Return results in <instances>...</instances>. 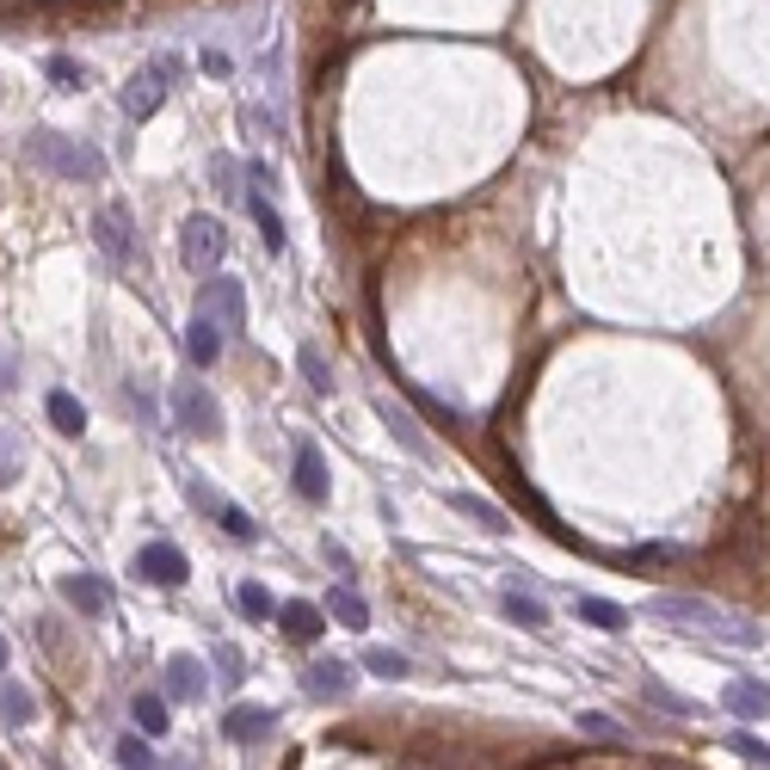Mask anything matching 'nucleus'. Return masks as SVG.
Masks as SVG:
<instances>
[{"label": "nucleus", "mask_w": 770, "mask_h": 770, "mask_svg": "<svg viewBox=\"0 0 770 770\" xmlns=\"http://www.w3.org/2000/svg\"><path fill=\"white\" fill-rule=\"evenodd\" d=\"M451 505H456V512H463V519H475L481 531H493V536H500V531H512V519H505L500 505L475 500V493H451Z\"/></svg>", "instance_id": "4be33fe9"}, {"label": "nucleus", "mask_w": 770, "mask_h": 770, "mask_svg": "<svg viewBox=\"0 0 770 770\" xmlns=\"http://www.w3.org/2000/svg\"><path fill=\"white\" fill-rule=\"evenodd\" d=\"M573 611H580L592 629H604V635L629 629V611H623V604H611V598H573Z\"/></svg>", "instance_id": "aec40b11"}, {"label": "nucleus", "mask_w": 770, "mask_h": 770, "mask_svg": "<svg viewBox=\"0 0 770 770\" xmlns=\"http://www.w3.org/2000/svg\"><path fill=\"white\" fill-rule=\"evenodd\" d=\"M62 598L75 604L80 616H106V604H111V592H106V580H99V573H68Z\"/></svg>", "instance_id": "4468645a"}, {"label": "nucleus", "mask_w": 770, "mask_h": 770, "mask_svg": "<svg viewBox=\"0 0 770 770\" xmlns=\"http://www.w3.org/2000/svg\"><path fill=\"white\" fill-rule=\"evenodd\" d=\"M204 315L228 320V333L247 327V290H240V278H210L204 284Z\"/></svg>", "instance_id": "6e6552de"}, {"label": "nucleus", "mask_w": 770, "mask_h": 770, "mask_svg": "<svg viewBox=\"0 0 770 770\" xmlns=\"http://www.w3.org/2000/svg\"><path fill=\"white\" fill-rule=\"evenodd\" d=\"M376 413H383V425H388V432H395V444H401V451H407V456H432V444H425V432H419V425H413V413L401 407V401H376Z\"/></svg>", "instance_id": "2eb2a0df"}, {"label": "nucleus", "mask_w": 770, "mask_h": 770, "mask_svg": "<svg viewBox=\"0 0 770 770\" xmlns=\"http://www.w3.org/2000/svg\"><path fill=\"white\" fill-rule=\"evenodd\" d=\"M500 611L512 616V623H519V629H531V635H543V629H549V611H543V598L519 592V585H505V598H500Z\"/></svg>", "instance_id": "a211bd4d"}, {"label": "nucleus", "mask_w": 770, "mask_h": 770, "mask_svg": "<svg viewBox=\"0 0 770 770\" xmlns=\"http://www.w3.org/2000/svg\"><path fill=\"white\" fill-rule=\"evenodd\" d=\"M253 223H259V240H266V253H284V247H290V235H284V223H278V210H272V204L266 198H259V191H253Z\"/></svg>", "instance_id": "5701e85b"}, {"label": "nucleus", "mask_w": 770, "mask_h": 770, "mask_svg": "<svg viewBox=\"0 0 770 770\" xmlns=\"http://www.w3.org/2000/svg\"><path fill=\"white\" fill-rule=\"evenodd\" d=\"M235 604H240L247 616H278V604H272V592H266L259 580H247V585H240V592H235Z\"/></svg>", "instance_id": "c756f323"}, {"label": "nucleus", "mask_w": 770, "mask_h": 770, "mask_svg": "<svg viewBox=\"0 0 770 770\" xmlns=\"http://www.w3.org/2000/svg\"><path fill=\"white\" fill-rule=\"evenodd\" d=\"M210 174H216V191H228V198H235V167H228V160H216V167H210Z\"/></svg>", "instance_id": "f704fd0d"}, {"label": "nucleus", "mask_w": 770, "mask_h": 770, "mask_svg": "<svg viewBox=\"0 0 770 770\" xmlns=\"http://www.w3.org/2000/svg\"><path fill=\"white\" fill-rule=\"evenodd\" d=\"M648 697H653V703H660V709H672V715H697V709L684 703V697H678V691H665V684H648Z\"/></svg>", "instance_id": "72a5a7b5"}, {"label": "nucleus", "mask_w": 770, "mask_h": 770, "mask_svg": "<svg viewBox=\"0 0 770 770\" xmlns=\"http://www.w3.org/2000/svg\"><path fill=\"white\" fill-rule=\"evenodd\" d=\"M216 524H223V531L235 536V543H253V536H259V524H253L247 512H240V505H228V500L216 505Z\"/></svg>", "instance_id": "cd10ccee"}, {"label": "nucleus", "mask_w": 770, "mask_h": 770, "mask_svg": "<svg viewBox=\"0 0 770 770\" xmlns=\"http://www.w3.org/2000/svg\"><path fill=\"white\" fill-rule=\"evenodd\" d=\"M303 691L320 697V703H339V697H352V665L346 660H315L303 672Z\"/></svg>", "instance_id": "9b49d317"}, {"label": "nucleus", "mask_w": 770, "mask_h": 770, "mask_svg": "<svg viewBox=\"0 0 770 770\" xmlns=\"http://www.w3.org/2000/svg\"><path fill=\"white\" fill-rule=\"evenodd\" d=\"M43 413H50V425L62 432V438H80L87 432V407H80L68 388H50V401H43Z\"/></svg>", "instance_id": "6ab92c4d"}, {"label": "nucleus", "mask_w": 770, "mask_h": 770, "mask_svg": "<svg viewBox=\"0 0 770 770\" xmlns=\"http://www.w3.org/2000/svg\"><path fill=\"white\" fill-rule=\"evenodd\" d=\"M327 611L339 616V629H371V604H364L352 585H333V592H327Z\"/></svg>", "instance_id": "412c9836"}, {"label": "nucleus", "mask_w": 770, "mask_h": 770, "mask_svg": "<svg viewBox=\"0 0 770 770\" xmlns=\"http://www.w3.org/2000/svg\"><path fill=\"white\" fill-rule=\"evenodd\" d=\"M26 155H31V167H43L50 179H99V174H106L99 148L68 142L62 130H31L26 136Z\"/></svg>", "instance_id": "f03ea898"}, {"label": "nucleus", "mask_w": 770, "mask_h": 770, "mask_svg": "<svg viewBox=\"0 0 770 770\" xmlns=\"http://www.w3.org/2000/svg\"><path fill=\"white\" fill-rule=\"evenodd\" d=\"M364 672H376V678L395 684V678H407L413 665H407V653H395V648H364Z\"/></svg>", "instance_id": "393cba45"}, {"label": "nucleus", "mask_w": 770, "mask_h": 770, "mask_svg": "<svg viewBox=\"0 0 770 770\" xmlns=\"http://www.w3.org/2000/svg\"><path fill=\"white\" fill-rule=\"evenodd\" d=\"M136 573H142L148 585H186V555H179L174 543H142Z\"/></svg>", "instance_id": "1a4fd4ad"}, {"label": "nucleus", "mask_w": 770, "mask_h": 770, "mask_svg": "<svg viewBox=\"0 0 770 770\" xmlns=\"http://www.w3.org/2000/svg\"><path fill=\"white\" fill-rule=\"evenodd\" d=\"M186 358L198 364V371H210V364L223 358V327H216L210 315H198V320L186 327Z\"/></svg>", "instance_id": "dca6fc26"}, {"label": "nucleus", "mask_w": 770, "mask_h": 770, "mask_svg": "<svg viewBox=\"0 0 770 770\" xmlns=\"http://www.w3.org/2000/svg\"><path fill=\"white\" fill-rule=\"evenodd\" d=\"M223 253H228V228L216 223V216H186L179 223V259H186L191 272H210V266H223Z\"/></svg>", "instance_id": "20e7f679"}, {"label": "nucleus", "mask_w": 770, "mask_h": 770, "mask_svg": "<svg viewBox=\"0 0 770 770\" xmlns=\"http://www.w3.org/2000/svg\"><path fill=\"white\" fill-rule=\"evenodd\" d=\"M174 75H179V56H155L142 75L124 80V118L130 124H148L160 111V99L174 93Z\"/></svg>", "instance_id": "7ed1b4c3"}, {"label": "nucleus", "mask_w": 770, "mask_h": 770, "mask_svg": "<svg viewBox=\"0 0 770 770\" xmlns=\"http://www.w3.org/2000/svg\"><path fill=\"white\" fill-rule=\"evenodd\" d=\"M93 240L118 259V266H130V259H142V235H136V216L130 204H106V210L93 216Z\"/></svg>", "instance_id": "423d86ee"}, {"label": "nucleus", "mask_w": 770, "mask_h": 770, "mask_svg": "<svg viewBox=\"0 0 770 770\" xmlns=\"http://www.w3.org/2000/svg\"><path fill=\"white\" fill-rule=\"evenodd\" d=\"M7 388H13V376H7V364H0V395H7Z\"/></svg>", "instance_id": "e433bc0d"}, {"label": "nucleus", "mask_w": 770, "mask_h": 770, "mask_svg": "<svg viewBox=\"0 0 770 770\" xmlns=\"http://www.w3.org/2000/svg\"><path fill=\"white\" fill-rule=\"evenodd\" d=\"M278 629L290 641H320V629H327V611L320 604H308V598H290V604H278Z\"/></svg>", "instance_id": "f8f14e48"}, {"label": "nucleus", "mask_w": 770, "mask_h": 770, "mask_svg": "<svg viewBox=\"0 0 770 770\" xmlns=\"http://www.w3.org/2000/svg\"><path fill=\"white\" fill-rule=\"evenodd\" d=\"M721 709H728L733 721H770V684H758V678H728V684H721Z\"/></svg>", "instance_id": "0eeeda50"}, {"label": "nucleus", "mask_w": 770, "mask_h": 770, "mask_svg": "<svg viewBox=\"0 0 770 770\" xmlns=\"http://www.w3.org/2000/svg\"><path fill=\"white\" fill-rule=\"evenodd\" d=\"M728 752H740V758H758V764H770V746H764V740H752V733H728Z\"/></svg>", "instance_id": "473e14b6"}, {"label": "nucleus", "mask_w": 770, "mask_h": 770, "mask_svg": "<svg viewBox=\"0 0 770 770\" xmlns=\"http://www.w3.org/2000/svg\"><path fill=\"white\" fill-rule=\"evenodd\" d=\"M160 684H167V697H174V703H198V697H204V665L191 660V653H174V660H167V672H160Z\"/></svg>", "instance_id": "ddd939ff"}, {"label": "nucleus", "mask_w": 770, "mask_h": 770, "mask_svg": "<svg viewBox=\"0 0 770 770\" xmlns=\"http://www.w3.org/2000/svg\"><path fill=\"white\" fill-rule=\"evenodd\" d=\"M303 376L315 395H333V371H327V358H320V346H303Z\"/></svg>", "instance_id": "7c9ffc66"}, {"label": "nucleus", "mask_w": 770, "mask_h": 770, "mask_svg": "<svg viewBox=\"0 0 770 770\" xmlns=\"http://www.w3.org/2000/svg\"><path fill=\"white\" fill-rule=\"evenodd\" d=\"M118 764L124 770H155V746H148L142 733H124V740H118Z\"/></svg>", "instance_id": "bb28decb"}, {"label": "nucleus", "mask_w": 770, "mask_h": 770, "mask_svg": "<svg viewBox=\"0 0 770 770\" xmlns=\"http://www.w3.org/2000/svg\"><path fill=\"white\" fill-rule=\"evenodd\" d=\"M174 419H179V432H191V438H216L223 407H216V395L198 383V376H179V388H174Z\"/></svg>", "instance_id": "39448f33"}, {"label": "nucleus", "mask_w": 770, "mask_h": 770, "mask_svg": "<svg viewBox=\"0 0 770 770\" xmlns=\"http://www.w3.org/2000/svg\"><path fill=\"white\" fill-rule=\"evenodd\" d=\"M50 80H56V87H68V93H75V87H87V68H80L75 56H50Z\"/></svg>", "instance_id": "2f4dec72"}, {"label": "nucleus", "mask_w": 770, "mask_h": 770, "mask_svg": "<svg viewBox=\"0 0 770 770\" xmlns=\"http://www.w3.org/2000/svg\"><path fill=\"white\" fill-rule=\"evenodd\" d=\"M648 616H660V623H678V629H709V635L740 641V648H758V641H764V629L733 623V616H721L715 604H703V598H684V592H660V598H648Z\"/></svg>", "instance_id": "f257e3e1"}, {"label": "nucleus", "mask_w": 770, "mask_h": 770, "mask_svg": "<svg viewBox=\"0 0 770 770\" xmlns=\"http://www.w3.org/2000/svg\"><path fill=\"white\" fill-rule=\"evenodd\" d=\"M296 493H303L308 505L327 500V463H320L315 444H296Z\"/></svg>", "instance_id": "f3484780"}, {"label": "nucleus", "mask_w": 770, "mask_h": 770, "mask_svg": "<svg viewBox=\"0 0 770 770\" xmlns=\"http://www.w3.org/2000/svg\"><path fill=\"white\" fill-rule=\"evenodd\" d=\"M0 721H7V728H26L31 721V691L26 684H0Z\"/></svg>", "instance_id": "a878e982"}, {"label": "nucleus", "mask_w": 770, "mask_h": 770, "mask_svg": "<svg viewBox=\"0 0 770 770\" xmlns=\"http://www.w3.org/2000/svg\"><path fill=\"white\" fill-rule=\"evenodd\" d=\"M573 721H580V733H592V740H616V746L629 740V733L616 728V721L604 715V709H580V715H573Z\"/></svg>", "instance_id": "c85d7f7f"}, {"label": "nucleus", "mask_w": 770, "mask_h": 770, "mask_svg": "<svg viewBox=\"0 0 770 770\" xmlns=\"http://www.w3.org/2000/svg\"><path fill=\"white\" fill-rule=\"evenodd\" d=\"M13 475H19V456L7 451V438H0V481H13Z\"/></svg>", "instance_id": "c9c22d12"}, {"label": "nucleus", "mask_w": 770, "mask_h": 770, "mask_svg": "<svg viewBox=\"0 0 770 770\" xmlns=\"http://www.w3.org/2000/svg\"><path fill=\"white\" fill-rule=\"evenodd\" d=\"M0 672H7V635H0Z\"/></svg>", "instance_id": "4c0bfd02"}, {"label": "nucleus", "mask_w": 770, "mask_h": 770, "mask_svg": "<svg viewBox=\"0 0 770 770\" xmlns=\"http://www.w3.org/2000/svg\"><path fill=\"white\" fill-rule=\"evenodd\" d=\"M136 728H142V740H160V733L174 728V721H167V703H160L155 691L136 697Z\"/></svg>", "instance_id": "b1692460"}, {"label": "nucleus", "mask_w": 770, "mask_h": 770, "mask_svg": "<svg viewBox=\"0 0 770 770\" xmlns=\"http://www.w3.org/2000/svg\"><path fill=\"white\" fill-rule=\"evenodd\" d=\"M272 721H278L272 709H259V703H235V709L223 715V733H228L235 746H259V740H272Z\"/></svg>", "instance_id": "9d476101"}]
</instances>
